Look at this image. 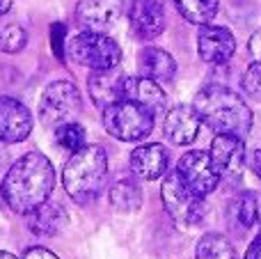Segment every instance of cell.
<instances>
[{"instance_id":"6da1fadb","label":"cell","mask_w":261,"mask_h":259,"mask_svg":"<svg viewBox=\"0 0 261 259\" xmlns=\"http://www.w3.org/2000/svg\"><path fill=\"white\" fill-rule=\"evenodd\" d=\"M0 188L5 204L14 214L28 216L48 202L55 188V168L41 151H28L7 168Z\"/></svg>"},{"instance_id":"7a4b0ae2","label":"cell","mask_w":261,"mask_h":259,"mask_svg":"<svg viewBox=\"0 0 261 259\" xmlns=\"http://www.w3.org/2000/svg\"><path fill=\"white\" fill-rule=\"evenodd\" d=\"M197 117L218 136H236L243 140L252 128V110L229 87L208 85L197 92L193 101Z\"/></svg>"},{"instance_id":"3957f363","label":"cell","mask_w":261,"mask_h":259,"mask_svg":"<svg viewBox=\"0 0 261 259\" xmlns=\"http://www.w3.org/2000/svg\"><path fill=\"white\" fill-rule=\"evenodd\" d=\"M108 182V154L99 145H85L73 151L62 170L67 195L78 204H90L103 193Z\"/></svg>"},{"instance_id":"277c9868","label":"cell","mask_w":261,"mask_h":259,"mask_svg":"<svg viewBox=\"0 0 261 259\" xmlns=\"http://www.w3.org/2000/svg\"><path fill=\"white\" fill-rule=\"evenodd\" d=\"M67 58L92 71H108V69L119 67L122 48L113 37L83 30L67 41Z\"/></svg>"},{"instance_id":"5b68a950","label":"cell","mask_w":261,"mask_h":259,"mask_svg":"<svg viewBox=\"0 0 261 259\" xmlns=\"http://www.w3.org/2000/svg\"><path fill=\"white\" fill-rule=\"evenodd\" d=\"M161 197H163V206L170 214V218L174 220L181 227H195L204 220L206 216V204L204 197L195 195L188 186L179 179V174L167 172L163 177V186H161Z\"/></svg>"},{"instance_id":"8992f818","label":"cell","mask_w":261,"mask_h":259,"mask_svg":"<svg viewBox=\"0 0 261 259\" xmlns=\"http://www.w3.org/2000/svg\"><path fill=\"white\" fill-rule=\"evenodd\" d=\"M103 126L122 142H140L153 131V115L130 101H117L103 110Z\"/></svg>"},{"instance_id":"52a82bcc","label":"cell","mask_w":261,"mask_h":259,"mask_svg":"<svg viewBox=\"0 0 261 259\" xmlns=\"http://www.w3.org/2000/svg\"><path fill=\"white\" fill-rule=\"evenodd\" d=\"M83 108L78 87L71 81H53L39 99V119L44 126H62L73 122Z\"/></svg>"},{"instance_id":"ba28073f","label":"cell","mask_w":261,"mask_h":259,"mask_svg":"<svg viewBox=\"0 0 261 259\" xmlns=\"http://www.w3.org/2000/svg\"><path fill=\"white\" fill-rule=\"evenodd\" d=\"M176 174L199 197H206L220 184V177H218L216 168H213L211 156L202 149H193L181 156L179 165H176Z\"/></svg>"},{"instance_id":"9c48e42d","label":"cell","mask_w":261,"mask_h":259,"mask_svg":"<svg viewBox=\"0 0 261 259\" xmlns=\"http://www.w3.org/2000/svg\"><path fill=\"white\" fill-rule=\"evenodd\" d=\"M218 177L225 184H241L245 172V142L236 136H216L208 151Z\"/></svg>"},{"instance_id":"30bf717a","label":"cell","mask_w":261,"mask_h":259,"mask_svg":"<svg viewBox=\"0 0 261 259\" xmlns=\"http://www.w3.org/2000/svg\"><path fill=\"white\" fill-rule=\"evenodd\" d=\"M32 113L23 101L14 96H0V142L16 145L32 133Z\"/></svg>"},{"instance_id":"8fae6325","label":"cell","mask_w":261,"mask_h":259,"mask_svg":"<svg viewBox=\"0 0 261 259\" xmlns=\"http://www.w3.org/2000/svg\"><path fill=\"white\" fill-rule=\"evenodd\" d=\"M128 23L138 39H156L165 30V14L161 0H133L128 7Z\"/></svg>"},{"instance_id":"7c38bea8","label":"cell","mask_w":261,"mask_h":259,"mask_svg":"<svg viewBox=\"0 0 261 259\" xmlns=\"http://www.w3.org/2000/svg\"><path fill=\"white\" fill-rule=\"evenodd\" d=\"M197 50L206 64H225L236 53V39L222 25H204L197 37Z\"/></svg>"},{"instance_id":"4fadbf2b","label":"cell","mask_w":261,"mask_h":259,"mask_svg":"<svg viewBox=\"0 0 261 259\" xmlns=\"http://www.w3.org/2000/svg\"><path fill=\"white\" fill-rule=\"evenodd\" d=\"M122 14V0H81L76 7V18L85 32H101L106 35L108 28Z\"/></svg>"},{"instance_id":"5bb4252c","label":"cell","mask_w":261,"mask_h":259,"mask_svg":"<svg viewBox=\"0 0 261 259\" xmlns=\"http://www.w3.org/2000/svg\"><path fill=\"white\" fill-rule=\"evenodd\" d=\"M124 83H126V76L119 71V67L108 69V71H92L87 78V90L96 108L106 110L108 106L124 101Z\"/></svg>"},{"instance_id":"9a60e30c","label":"cell","mask_w":261,"mask_h":259,"mask_svg":"<svg viewBox=\"0 0 261 259\" xmlns=\"http://www.w3.org/2000/svg\"><path fill=\"white\" fill-rule=\"evenodd\" d=\"M130 170H133L135 177L144 179V182H153V179H161L167 172V165H170V154L163 145L151 142V145H140L130 151Z\"/></svg>"},{"instance_id":"2e32d148","label":"cell","mask_w":261,"mask_h":259,"mask_svg":"<svg viewBox=\"0 0 261 259\" xmlns=\"http://www.w3.org/2000/svg\"><path fill=\"white\" fill-rule=\"evenodd\" d=\"M199 124L202 119L197 117L193 106H174L170 113L165 115V122H163V131H165V138L172 142V145H190L195 142L199 133Z\"/></svg>"},{"instance_id":"e0dca14e","label":"cell","mask_w":261,"mask_h":259,"mask_svg":"<svg viewBox=\"0 0 261 259\" xmlns=\"http://www.w3.org/2000/svg\"><path fill=\"white\" fill-rule=\"evenodd\" d=\"M124 101H130V103L144 108L147 113H151L156 117L158 113H163L165 108V92L158 83L149 81L144 76H126V83H124Z\"/></svg>"},{"instance_id":"ac0fdd59","label":"cell","mask_w":261,"mask_h":259,"mask_svg":"<svg viewBox=\"0 0 261 259\" xmlns=\"http://www.w3.org/2000/svg\"><path fill=\"white\" fill-rule=\"evenodd\" d=\"M69 223V216L62 204L58 202H44L32 214H28V227L37 237H55Z\"/></svg>"},{"instance_id":"d6986e66","label":"cell","mask_w":261,"mask_h":259,"mask_svg":"<svg viewBox=\"0 0 261 259\" xmlns=\"http://www.w3.org/2000/svg\"><path fill=\"white\" fill-rule=\"evenodd\" d=\"M138 67H140V76L149 78L153 83H163V81H172L176 73V62L167 50L156 48V46H147L140 50L138 55Z\"/></svg>"},{"instance_id":"ffe728a7","label":"cell","mask_w":261,"mask_h":259,"mask_svg":"<svg viewBox=\"0 0 261 259\" xmlns=\"http://www.w3.org/2000/svg\"><path fill=\"white\" fill-rule=\"evenodd\" d=\"M231 218L241 229L250 232V229L261 227V193L257 191H245L231 204Z\"/></svg>"},{"instance_id":"44dd1931","label":"cell","mask_w":261,"mask_h":259,"mask_svg":"<svg viewBox=\"0 0 261 259\" xmlns=\"http://www.w3.org/2000/svg\"><path fill=\"white\" fill-rule=\"evenodd\" d=\"M110 204L117 211H124V214H130V211H138L142 206V188L135 179H117V182L110 186L108 191Z\"/></svg>"},{"instance_id":"7402d4cb","label":"cell","mask_w":261,"mask_h":259,"mask_svg":"<svg viewBox=\"0 0 261 259\" xmlns=\"http://www.w3.org/2000/svg\"><path fill=\"white\" fill-rule=\"evenodd\" d=\"M195 259H241V257L225 234L208 232L199 239Z\"/></svg>"},{"instance_id":"603a6c76","label":"cell","mask_w":261,"mask_h":259,"mask_svg":"<svg viewBox=\"0 0 261 259\" xmlns=\"http://www.w3.org/2000/svg\"><path fill=\"white\" fill-rule=\"evenodd\" d=\"M176 12L193 25H208L218 14V0H172Z\"/></svg>"},{"instance_id":"cb8c5ba5","label":"cell","mask_w":261,"mask_h":259,"mask_svg":"<svg viewBox=\"0 0 261 259\" xmlns=\"http://www.w3.org/2000/svg\"><path fill=\"white\" fill-rule=\"evenodd\" d=\"M55 142L58 147L67 151H78L85 147V128L76 122H69V124H62V126L55 128Z\"/></svg>"},{"instance_id":"d4e9b609","label":"cell","mask_w":261,"mask_h":259,"mask_svg":"<svg viewBox=\"0 0 261 259\" xmlns=\"http://www.w3.org/2000/svg\"><path fill=\"white\" fill-rule=\"evenodd\" d=\"M28 44V35L18 23H5L0 25V50L3 53H18Z\"/></svg>"},{"instance_id":"484cf974","label":"cell","mask_w":261,"mask_h":259,"mask_svg":"<svg viewBox=\"0 0 261 259\" xmlns=\"http://www.w3.org/2000/svg\"><path fill=\"white\" fill-rule=\"evenodd\" d=\"M243 90L248 96L261 101V64H250L243 76Z\"/></svg>"},{"instance_id":"4316f807","label":"cell","mask_w":261,"mask_h":259,"mask_svg":"<svg viewBox=\"0 0 261 259\" xmlns=\"http://www.w3.org/2000/svg\"><path fill=\"white\" fill-rule=\"evenodd\" d=\"M50 48L58 60L67 58V28H64V23H53V28H50Z\"/></svg>"},{"instance_id":"83f0119b","label":"cell","mask_w":261,"mask_h":259,"mask_svg":"<svg viewBox=\"0 0 261 259\" xmlns=\"http://www.w3.org/2000/svg\"><path fill=\"white\" fill-rule=\"evenodd\" d=\"M248 50H250V58L254 60V64H261V28L250 37L248 41Z\"/></svg>"},{"instance_id":"f1b7e54d","label":"cell","mask_w":261,"mask_h":259,"mask_svg":"<svg viewBox=\"0 0 261 259\" xmlns=\"http://www.w3.org/2000/svg\"><path fill=\"white\" fill-rule=\"evenodd\" d=\"M23 259H60L58 255H55V252H50L48 248H30V250L25 252V255H23Z\"/></svg>"},{"instance_id":"f546056e","label":"cell","mask_w":261,"mask_h":259,"mask_svg":"<svg viewBox=\"0 0 261 259\" xmlns=\"http://www.w3.org/2000/svg\"><path fill=\"white\" fill-rule=\"evenodd\" d=\"M248 165H250V168H252V172H254V174H257V177L261 179V149H254L252 154H250Z\"/></svg>"},{"instance_id":"4dcf8cb0","label":"cell","mask_w":261,"mask_h":259,"mask_svg":"<svg viewBox=\"0 0 261 259\" xmlns=\"http://www.w3.org/2000/svg\"><path fill=\"white\" fill-rule=\"evenodd\" d=\"M245 259H261V237H257L245 250Z\"/></svg>"},{"instance_id":"1f68e13d","label":"cell","mask_w":261,"mask_h":259,"mask_svg":"<svg viewBox=\"0 0 261 259\" xmlns=\"http://www.w3.org/2000/svg\"><path fill=\"white\" fill-rule=\"evenodd\" d=\"M5 142H0V170L7 168V149H5Z\"/></svg>"},{"instance_id":"d6a6232c","label":"cell","mask_w":261,"mask_h":259,"mask_svg":"<svg viewBox=\"0 0 261 259\" xmlns=\"http://www.w3.org/2000/svg\"><path fill=\"white\" fill-rule=\"evenodd\" d=\"M12 3H14V0H0V16H3V14H7L9 9H12Z\"/></svg>"},{"instance_id":"836d02e7","label":"cell","mask_w":261,"mask_h":259,"mask_svg":"<svg viewBox=\"0 0 261 259\" xmlns=\"http://www.w3.org/2000/svg\"><path fill=\"white\" fill-rule=\"evenodd\" d=\"M0 259H18V257H14L12 252H5V250H0Z\"/></svg>"},{"instance_id":"e575fe53","label":"cell","mask_w":261,"mask_h":259,"mask_svg":"<svg viewBox=\"0 0 261 259\" xmlns=\"http://www.w3.org/2000/svg\"><path fill=\"white\" fill-rule=\"evenodd\" d=\"M3 202H5V200H3V188H0V206H3Z\"/></svg>"}]
</instances>
